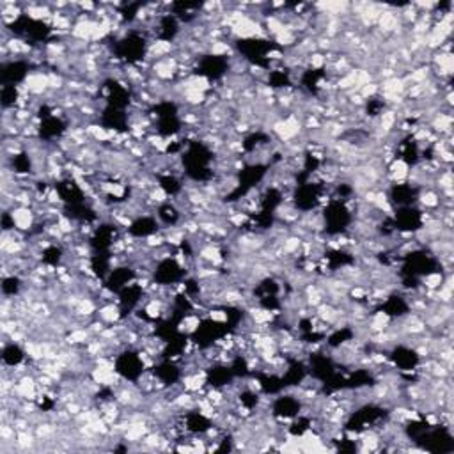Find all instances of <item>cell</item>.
Here are the masks:
<instances>
[{"label":"cell","mask_w":454,"mask_h":454,"mask_svg":"<svg viewBox=\"0 0 454 454\" xmlns=\"http://www.w3.org/2000/svg\"><path fill=\"white\" fill-rule=\"evenodd\" d=\"M208 318L211 319L213 323H227L229 321V314L222 309H210L208 311Z\"/></svg>","instance_id":"cell-4"},{"label":"cell","mask_w":454,"mask_h":454,"mask_svg":"<svg viewBox=\"0 0 454 454\" xmlns=\"http://www.w3.org/2000/svg\"><path fill=\"white\" fill-rule=\"evenodd\" d=\"M442 282H444V273L442 272H433V273H428L426 277L423 279V286L426 287V289H438V287L442 286Z\"/></svg>","instance_id":"cell-3"},{"label":"cell","mask_w":454,"mask_h":454,"mask_svg":"<svg viewBox=\"0 0 454 454\" xmlns=\"http://www.w3.org/2000/svg\"><path fill=\"white\" fill-rule=\"evenodd\" d=\"M201 327V318L197 314H186L185 318L181 319L179 323L178 330L179 332H185V334H193L197 329Z\"/></svg>","instance_id":"cell-2"},{"label":"cell","mask_w":454,"mask_h":454,"mask_svg":"<svg viewBox=\"0 0 454 454\" xmlns=\"http://www.w3.org/2000/svg\"><path fill=\"white\" fill-rule=\"evenodd\" d=\"M23 85L30 92V96L41 98L48 91V73L46 71H32V73H27L23 78Z\"/></svg>","instance_id":"cell-1"}]
</instances>
